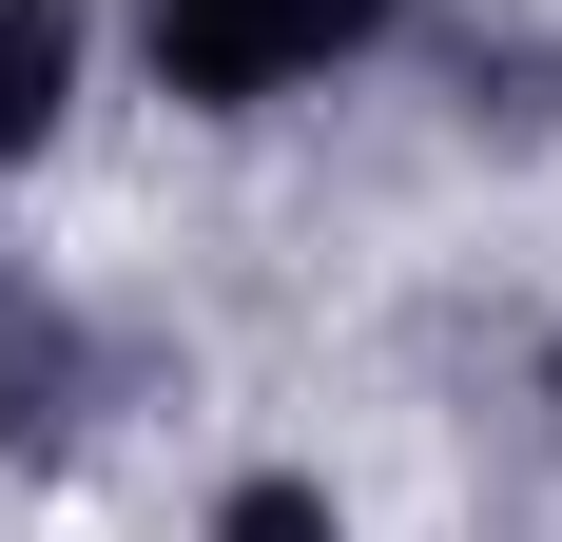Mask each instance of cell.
<instances>
[{
	"instance_id": "obj_4",
	"label": "cell",
	"mask_w": 562,
	"mask_h": 542,
	"mask_svg": "<svg viewBox=\"0 0 562 542\" xmlns=\"http://www.w3.org/2000/svg\"><path fill=\"white\" fill-rule=\"evenodd\" d=\"M98 116V0H0V194L78 156Z\"/></svg>"
},
{
	"instance_id": "obj_2",
	"label": "cell",
	"mask_w": 562,
	"mask_h": 542,
	"mask_svg": "<svg viewBox=\"0 0 562 542\" xmlns=\"http://www.w3.org/2000/svg\"><path fill=\"white\" fill-rule=\"evenodd\" d=\"M156 407V369H136V329L78 291V271L0 252V485H78L116 427Z\"/></svg>"
},
{
	"instance_id": "obj_1",
	"label": "cell",
	"mask_w": 562,
	"mask_h": 542,
	"mask_svg": "<svg viewBox=\"0 0 562 542\" xmlns=\"http://www.w3.org/2000/svg\"><path fill=\"white\" fill-rule=\"evenodd\" d=\"M407 20L427 0H98V58L175 136H291V116L369 98L407 58Z\"/></svg>"
},
{
	"instance_id": "obj_6",
	"label": "cell",
	"mask_w": 562,
	"mask_h": 542,
	"mask_svg": "<svg viewBox=\"0 0 562 542\" xmlns=\"http://www.w3.org/2000/svg\"><path fill=\"white\" fill-rule=\"evenodd\" d=\"M524 407H543V465H562V310L524 329Z\"/></svg>"
},
{
	"instance_id": "obj_5",
	"label": "cell",
	"mask_w": 562,
	"mask_h": 542,
	"mask_svg": "<svg viewBox=\"0 0 562 542\" xmlns=\"http://www.w3.org/2000/svg\"><path fill=\"white\" fill-rule=\"evenodd\" d=\"M194 542H369V523H349V485H330V465L252 445V465H214V485H194Z\"/></svg>"
},
{
	"instance_id": "obj_7",
	"label": "cell",
	"mask_w": 562,
	"mask_h": 542,
	"mask_svg": "<svg viewBox=\"0 0 562 542\" xmlns=\"http://www.w3.org/2000/svg\"><path fill=\"white\" fill-rule=\"evenodd\" d=\"M0 252H20V214H0Z\"/></svg>"
},
{
	"instance_id": "obj_3",
	"label": "cell",
	"mask_w": 562,
	"mask_h": 542,
	"mask_svg": "<svg viewBox=\"0 0 562 542\" xmlns=\"http://www.w3.org/2000/svg\"><path fill=\"white\" fill-rule=\"evenodd\" d=\"M389 78H427V116H447L465 156H505V174L562 156V20L543 0H427Z\"/></svg>"
}]
</instances>
